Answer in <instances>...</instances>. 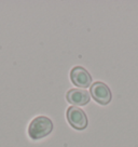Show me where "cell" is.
<instances>
[{"label": "cell", "instance_id": "1", "mask_svg": "<svg viewBox=\"0 0 138 147\" xmlns=\"http://www.w3.org/2000/svg\"><path fill=\"white\" fill-rule=\"evenodd\" d=\"M52 130H53V122L51 121L50 118L46 116H38L29 123L28 135L32 140H40L49 135L52 132Z\"/></svg>", "mask_w": 138, "mask_h": 147}, {"label": "cell", "instance_id": "2", "mask_svg": "<svg viewBox=\"0 0 138 147\" xmlns=\"http://www.w3.org/2000/svg\"><path fill=\"white\" fill-rule=\"evenodd\" d=\"M67 121L76 130H84L88 127V121L86 114L77 106H70L66 113Z\"/></svg>", "mask_w": 138, "mask_h": 147}, {"label": "cell", "instance_id": "3", "mask_svg": "<svg viewBox=\"0 0 138 147\" xmlns=\"http://www.w3.org/2000/svg\"><path fill=\"white\" fill-rule=\"evenodd\" d=\"M91 94L93 98L100 105H107L109 104L112 98V94L109 87L106 83L101 82V81H96L91 86Z\"/></svg>", "mask_w": 138, "mask_h": 147}, {"label": "cell", "instance_id": "4", "mask_svg": "<svg viewBox=\"0 0 138 147\" xmlns=\"http://www.w3.org/2000/svg\"><path fill=\"white\" fill-rule=\"evenodd\" d=\"M70 80L74 86L82 89H88L92 86V76L88 70L81 66H76L70 71Z\"/></svg>", "mask_w": 138, "mask_h": 147}, {"label": "cell", "instance_id": "5", "mask_svg": "<svg viewBox=\"0 0 138 147\" xmlns=\"http://www.w3.org/2000/svg\"><path fill=\"white\" fill-rule=\"evenodd\" d=\"M67 102L74 106H84L91 101L90 92L85 89H70L66 94Z\"/></svg>", "mask_w": 138, "mask_h": 147}]
</instances>
